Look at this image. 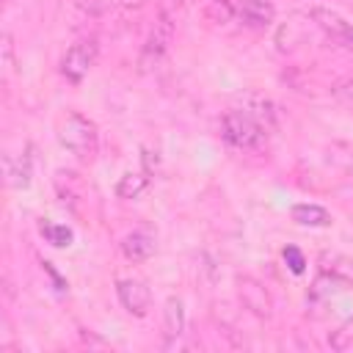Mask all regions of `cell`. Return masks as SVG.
I'll use <instances>...</instances> for the list:
<instances>
[{
	"label": "cell",
	"mask_w": 353,
	"mask_h": 353,
	"mask_svg": "<svg viewBox=\"0 0 353 353\" xmlns=\"http://www.w3.org/2000/svg\"><path fill=\"white\" fill-rule=\"evenodd\" d=\"M171 30H174V28H171V19H168V14H163V17H160V22L154 25L152 36L146 39L143 52H141V66H143V69L154 66V63L163 58V52H165L168 41H171Z\"/></svg>",
	"instance_id": "6"
},
{
	"label": "cell",
	"mask_w": 353,
	"mask_h": 353,
	"mask_svg": "<svg viewBox=\"0 0 353 353\" xmlns=\"http://www.w3.org/2000/svg\"><path fill=\"white\" fill-rule=\"evenodd\" d=\"M157 243H154V234H149L146 229H138V232H130L124 240H121V251L127 259L132 262H143L154 254Z\"/></svg>",
	"instance_id": "8"
},
{
	"label": "cell",
	"mask_w": 353,
	"mask_h": 353,
	"mask_svg": "<svg viewBox=\"0 0 353 353\" xmlns=\"http://www.w3.org/2000/svg\"><path fill=\"white\" fill-rule=\"evenodd\" d=\"M331 347H336V350H350L353 347V320H347L339 331L331 334Z\"/></svg>",
	"instance_id": "15"
},
{
	"label": "cell",
	"mask_w": 353,
	"mask_h": 353,
	"mask_svg": "<svg viewBox=\"0 0 353 353\" xmlns=\"http://www.w3.org/2000/svg\"><path fill=\"white\" fill-rule=\"evenodd\" d=\"M149 185V176L146 174H124L119 182H116V196L119 199H138Z\"/></svg>",
	"instance_id": "13"
},
{
	"label": "cell",
	"mask_w": 353,
	"mask_h": 353,
	"mask_svg": "<svg viewBox=\"0 0 353 353\" xmlns=\"http://www.w3.org/2000/svg\"><path fill=\"white\" fill-rule=\"evenodd\" d=\"M182 331H185V306H182V301L179 298H168L165 301V347H171L179 336H182Z\"/></svg>",
	"instance_id": "10"
},
{
	"label": "cell",
	"mask_w": 353,
	"mask_h": 353,
	"mask_svg": "<svg viewBox=\"0 0 353 353\" xmlns=\"http://www.w3.org/2000/svg\"><path fill=\"white\" fill-rule=\"evenodd\" d=\"M61 143L77 154V157H94L97 154V146H99V135H97V127L94 121H88L85 116L80 113H72L63 124H61V132H58Z\"/></svg>",
	"instance_id": "2"
},
{
	"label": "cell",
	"mask_w": 353,
	"mask_h": 353,
	"mask_svg": "<svg viewBox=\"0 0 353 353\" xmlns=\"http://www.w3.org/2000/svg\"><path fill=\"white\" fill-rule=\"evenodd\" d=\"M97 61V41L94 39H83V41H74L63 58H61V74L69 80V83H80L88 69L94 66Z\"/></svg>",
	"instance_id": "3"
},
{
	"label": "cell",
	"mask_w": 353,
	"mask_h": 353,
	"mask_svg": "<svg viewBox=\"0 0 353 353\" xmlns=\"http://www.w3.org/2000/svg\"><path fill=\"white\" fill-rule=\"evenodd\" d=\"M41 234L47 237V243H52L55 248H69L72 240H74V232L63 223H52V221H41Z\"/></svg>",
	"instance_id": "14"
},
{
	"label": "cell",
	"mask_w": 353,
	"mask_h": 353,
	"mask_svg": "<svg viewBox=\"0 0 353 353\" xmlns=\"http://www.w3.org/2000/svg\"><path fill=\"white\" fill-rule=\"evenodd\" d=\"M284 262H287V268H290L295 276L306 270V259H303L301 248H295V245H287V248H284Z\"/></svg>",
	"instance_id": "16"
},
{
	"label": "cell",
	"mask_w": 353,
	"mask_h": 353,
	"mask_svg": "<svg viewBox=\"0 0 353 353\" xmlns=\"http://www.w3.org/2000/svg\"><path fill=\"white\" fill-rule=\"evenodd\" d=\"M8 165V185L11 188H28L30 185V176H33V154H30V146L25 149V154L17 160V168L11 165V163H6Z\"/></svg>",
	"instance_id": "12"
},
{
	"label": "cell",
	"mask_w": 353,
	"mask_h": 353,
	"mask_svg": "<svg viewBox=\"0 0 353 353\" xmlns=\"http://www.w3.org/2000/svg\"><path fill=\"white\" fill-rule=\"evenodd\" d=\"M312 19H314V25H317L334 44H339V47H345V50L353 52V25H350L347 19H342L336 11L323 8V6H314V8H312Z\"/></svg>",
	"instance_id": "4"
},
{
	"label": "cell",
	"mask_w": 353,
	"mask_h": 353,
	"mask_svg": "<svg viewBox=\"0 0 353 353\" xmlns=\"http://www.w3.org/2000/svg\"><path fill=\"white\" fill-rule=\"evenodd\" d=\"M292 221L301 226H312V229H323L331 223V212L320 204H295L292 207Z\"/></svg>",
	"instance_id": "11"
},
{
	"label": "cell",
	"mask_w": 353,
	"mask_h": 353,
	"mask_svg": "<svg viewBox=\"0 0 353 353\" xmlns=\"http://www.w3.org/2000/svg\"><path fill=\"white\" fill-rule=\"evenodd\" d=\"M350 265H353V259H350Z\"/></svg>",
	"instance_id": "18"
},
{
	"label": "cell",
	"mask_w": 353,
	"mask_h": 353,
	"mask_svg": "<svg viewBox=\"0 0 353 353\" xmlns=\"http://www.w3.org/2000/svg\"><path fill=\"white\" fill-rule=\"evenodd\" d=\"M237 17L248 28H268L276 17V8L270 0H240L237 3Z\"/></svg>",
	"instance_id": "7"
},
{
	"label": "cell",
	"mask_w": 353,
	"mask_h": 353,
	"mask_svg": "<svg viewBox=\"0 0 353 353\" xmlns=\"http://www.w3.org/2000/svg\"><path fill=\"white\" fill-rule=\"evenodd\" d=\"M336 94L353 108V80H345V83H339V88H336Z\"/></svg>",
	"instance_id": "17"
},
{
	"label": "cell",
	"mask_w": 353,
	"mask_h": 353,
	"mask_svg": "<svg viewBox=\"0 0 353 353\" xmlns=\"http://www.w3.org/2000/svg\"><path fill=\"white\" fill-rule=\"evenodd\" d=\"M240 298H243L245 309H251L254 314H259V317H268L270 314V295L254 279H243L240 281Z\"/></svg>",
	"instance_id": "9"
},
{
	"label": "cell",
	"mask_w": 353,
	"mask_h": 353,
	"mask_svg": "<svg viewBox=\"0 0 353 353\" xmlns=\"http://www.w3.org/2000/svg\"><path fill=\"white\" fill-rule=\"evenodd\" d=\"M116 295H119L121 306H124L130 314H135V317H143V314L149 312V306H152V292H149V287H146L143 281H138V279H121V281L116 284Z\"/></svg>",
	"instance_id": "5"
},
{
	"label": "cell",
	"mask_w": 353,
	"mask_h": 353,
	"mask_svg": "<svg viewBox=\"0 0 353 353\" xmlns=\"http://www.w3.org/2000/svg\"><path fill=\"white\" fill-rule=\"evenodd\" d=\"M221 130H223V138L237 149H254L265 141L262 121L248 110H226Z\"/></svg>",
	"instance_id": "1"
}]
</instances>
